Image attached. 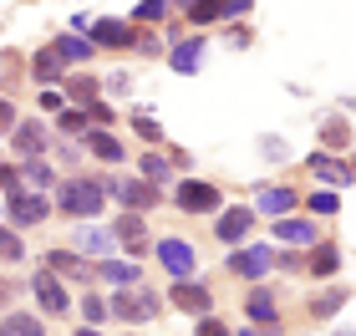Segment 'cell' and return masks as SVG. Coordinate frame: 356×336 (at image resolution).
Here are the masks:
<instances>
[{
	"mask_svg": "<svg viewBox=\"0 0 356 336\" xmlns=\"http://www.w3.org/2000/svg\"><path fill=\"white\" fill-rule=\"evenodd\" d=\"M250 321H260V326H280V301H275L270 291H254V296H250Z\"/></svg>",
	"mask_w": 356,
	"mask_h": 336,
	"instance_id": "obj_16",
	"label": "cell"
},
{
	"mask_svg": "<svg viewBox=\"0 0 356 336\" xmlns=\"http://www.w3.org/2000/svg\"><path fill=\"white\" fill-rule=\"evenodd\" d=\"M341 301H346L341 291H331V296H321V301H316L311 311H316V316H331V311H341Z\"/></svg>",
	"mask_w": 356,
	"mask_h": 336,
	"instance_id": "obj_33",
	"label": "cell"
},
{
	"mask_svg": "<svg viewBox=\"0 0 356 336\" xmlns=\"http://www.w3.org/2000/svg\"><path fill=\"white\" fill-rule=\"evenodd\" d=\"M51 56H56V61H87V56H92V41L76 36V31H67V36H56Z\"/></svg>",
	"mask_w": 356,
	"mask_h": 336,
	"instance_id": "obj_15",
	"label": "cell"
},
{
	"mask_svg": "<svg viewBox=\"0 0 356 336\" xmlns=\"http://www.w3.org/2000/svg\"><path fill=\"white\" fill-rule=\"evenodd\" d=\"M209 301H214V296H209V285H199V280H178L173 285V306L188 311V316H204Z\"/></svg>",
	"mask_w": 356,
	"mask_h": 336,
	"instance_id": "obj_9",
	"label": "cell"
},
{
	"mask_svg": "<svg viewBox=\"0 0 356 336\" xmlns=\"http://www.w3.org/2000/svg\"><path fill=\"white\" fill-rule=\"evenodd\" d=\"M250 10V0H224V15H245Z\"/></svg>",
	"mask_w": 356,
	"mask_h": 336,
	"instance_id": "obj_40",
	"label": "cell"
},
{
	"mask_svg": "<svg viewBox=\"0 0 356 336\" xmlns=\"http://www.w3.org/2000/svg\"><path fill=\"white\" fill-rule=\"evenodd\" d=\"M168 67H173V72H184V77H193V72L204 67V41H184V46H173Z\"/></svg>",
	"mask_w": 356,
	"mask_h": 336,
	"instance_id": "obj_12",
	"label": "cell"
},
{
	"mask_svg": "<svg viewBox=\"0 0 356 336\" xmlns=\"http://www.w3.org/2000/svg\"><path fill=\"white\" fill-rule=\"evenodd\" d=\"M51 275H76V280H87L92 265H82L72 250H51Z\"/></svg>",
	"mask_w": 356,
	"mask_h": 336,
	"instance_id": "obj_18",
	"label": "cell"
},
{
	"mask_svg": "<svg viewBox=\"0 0 356 336\" xmlns=\"http://www.w3.org/2000/svg\"><path fill=\"white\" fill-rule=\"evenodd\" d=\"M107 311L118 316V321H153V316H158V296L127 285V291H118V296L107 301Z\"/></svg>",
	"mask_w": 356,
	"mask_h": 336,
	"instance_id": "obj_1",
	"label": "cell"
},
{
	"mask_svg": "<svg viewBox=\"0 0 356 336\" xmlns=\"http://www.w3.org/2000/svg\"><path fill=\"white\" fill-rule=\"evenodd\" d=\"M326 143H331V148H346V122H331L326 127Z\"/></svg>",
	"mask_w": 356,
	"mask_h": 336,
	"instance_id": "obj_38",
	"label": "cell"
},
{
	"mask_svg": "<svg viewBox=\"0 0 356 336\" xmlns=\"http://www.w3.org/2000/svg\"><path fill=\"white\" fill-rule=\"evenodd\" d=\"M143 173H148V184H168V179H173V168H168L158 153H148V158H143Z\"/></svg>",
	"mask_w": 356,
	"mask_h": 336,
	"instance_id": "obj_27",
	"label": "cell"
},
{
	"mask_svg": "<svg viewBox=\"0 0 356 336\" xmlns=\"http://www.w3.org/2000/svg\"><path fill=\"white\" fill-rule=\"evenodd\" d=\"M0 336H46V331H41V321H36V316L15 311V316H6V321H0Z\"/></svg>",
	"mask_w": 356,
	"mask_h": 336,
	"instance_id": "obj_19",
	"label": "cell"
},
{
	"mask_svg": "<svg viewBox=\"0 0 356 336\" xmlns=\"http://www.w3.org/2000/svg\"><path fill=\"white\" fill-rule=\"evenodd\" d=\"M46 214H51V209H46L41 194H10V224H15V230H31V224H41Z\"/></svg>",
	"mask_w": 356,
	"mask_h": 336,
	"instance_id": "obj_7",
	"label": "cell"
},
{
	"mask_svg": "<svg viewBox=\"0 0 356 336\" xmlns=\"http://www.w3.org/2000/svg\"><path fill=\"white\" fill-rule=\"evenodd\" d=\"M102 184H87V179H72V184H61V209L67 214H102Z\"/></svg>",
	"mask_w": 356,
	"mask_h": 336,
	"instance_id": "obj_2",
	"label": "cell"
},
{
	"mask_svg": "<svg viewBox=\"0 0 356 336\" xmlns=\"http://www.w3.org/2000/svg\"><path fill=\"white\" fill-rule=\"evenodd\" d=\"M158 260H163V270H168V275H178V280H188L193 270H199V255H193V245H188V239H178V234L158 239Z\"/></svg>",
	"mask_w": 356,
	"mask_h": 336,
	"instance_id": "obj_3",
	"label": "cell"
},
{
	"mask_svg": "<svg viewBox=\"0 0 356 336\" xmlns=\"http://www.w3.org/2000/svg\"><path fill=\"white\" fill-rule=\"evenodd\" d=\"M21 173H26V179H31V184H36V189H46V184H51V179H56V173H51V168H46V163H41V158H31V163H26Z\"/></svg>",
	"mask_w": 356,
	"mask_h": 336,
	"instance_id": "obj_29",
	"label": "cell"
},
{
	"mask_svg": "<svg viewBox=\"0 0 356 336\" xmlns=\"http://www.w3.org/2000/svg\"><path fill=\"white\" fill-rule=\"evenodd\" d=\"M0 260H26L21 239H15V230H0Z\"/></svg>",
	"mask_w": 356,
	"mask_h": 336,
	"instance_id": "obj_28",
	"label": "cell"
},
{
	"mask_svg": "<svg viewBox=\"0 0 356 336\" xmlns=\"http://www.w3.org/2000/svg\"><path fill=\"white\" fill-rule=\"evenodd\" d=\"M0 189H6V194H21V168H0Z\"/></svg>",
	"mask_w": 356,
	"mask_h": 336,
	"instance_id": "obj_35",
	"label": "cell"
},
{
	"mask_svg": "<svg viewBox=\"0 0 356 336\" xmlns=\"http://www.w3.org/2000/svg\"><path fill=\"white\" fill-rule=\"evenodd\" d=\"M275 265V255H270V245H250V250H239V255H229V270L234 275H245V280H260L265 270Z\"/></svg>",
	"mask_w": 356,
	"mask_h": 336,
	"instance_id": "obj_5",
	"label": "cell"
},
{
	"mask_svg": "<svg viewBox=\"0 0 356 336\" xmlns=\"http://www.w3.org/2000/svg\"><path fill=\"white\" fill-rule=\"evenodd\" d=\"M214 15H224V0H193V10H188V21L193 26H209Z\"/></svg>",
	"mask_w": 356,
	"mask_h": 336,
	"instance_id": "obj_25",
	"label": "cell"
},
{
	"mask_svg": "<svg viewBox=\"0 0 356 336\" xmlns=\"http://www.w3.org/2000/svg\"><path fill=\"white\" fill-rule=\"evenodd\" d=\"M92 153L102 158V163H122V143L112 133H92Z\"/></svg>",
	"mask_w": 356,
	"mask_h": 336,
	"instance_id": "obj_24",
	"label": "cell"
},
{
	"mask_svg": "<svg viewBox=\"0 0 356 336\" xmlns=\"http://www.w3.org/2000/svg\"><path fill=\"white\" fill-rule=\"evenodd\" d=\"M0 306H6V285H0Z\"/></svg>",
	"mask_w": 356,
	"mask_h": 336,
	"instance_id": "obj_44",
	"label": "cell"
},
{
	"mask_svg": "<svg viewBox=\"0 0 356 336\" xmlns=\"http://www.w3.org/2000/svg\"><path fill=\"white\" fill-rule=\"evenodd\" d=\"M336 265H341V260H336V250H321L316 260H311V270H316V275H331Z\"/></svg>",
	"mask_w": 356,
	"mask_h": 336,
	"instance_id": "obj_32",
	"label": "cell"
},
{
	"mask_svg": "<svg viewBox=\"0 0 356 336\" xmlns=\"http://www.w3.org/2000/svg\"><path fill=\"white\" fill-rule=\"evenodd\" d=\"M336 336H351V331H336Z\"/></svg>",
	"mask_w": 356,
	"mask_h": 336,
	"instance_id": "obj_45",
	"label": "cell"
},
{
	"mask_svg": "<svg viewBox=\"0 0 356 336\" xmlns=\"http://www.w3.org/2000/svg\"><path fill=\"white\" fill-rule=\"evenodd\" d=\"M31 291H36V301H41V311H46V316H61V311H67V291H61V280L51 275V270H36Z\"/></svg>",
	"mask_w": 356,
	"mask_h": 336,
	"instance_id": "obj_6",
	"label": "cell"
},
{
	"mask_svg": "<svg viewBox=\"0 0 356 336\" xmlns=\"http://www.w3.org/2000/svg\"><path fill=\"white\" fill-rule=\"evenodd\" d=\"M15 122V112H10V102H0V127H10Z\"/></svg>",
	"mask_w": 356,
	"mask_h": 336,
	"instance_id": "obj_42",
	"label": "cell"
},
{
	"mask_svg": "<svg viewBox=\"0 0 356 336\" xmlns=\"http://www.w3.org/2000/svg\"><path fill=\"white\" fill-rule=\"evenodd\" d=\"M61 133H87V112H61Z\"/></svg>",
	"mask_w": 356,
	"mask_h": 336,
	"instance_id": "obj_34",
	"label": "cell"
},
{
	"mask_svg": "<svg viewBox=\"0 0 356 336\" xmlns=\"http://www.w3.org/2000/svg\"><path fill=\"white\" fill-rule=\"evenodd\" d=\"M168 15V0H143L138 6V21H163Z\"/></svg>",
	"mask_w": 356,
	"mask_h": 336,
	"instance_id": "obj_31",
	"label": "cell"
},
{
	"mask_svg": "<svg viewBox=\"0 0 356 336\" xmlns=\"http://www.w3.org/2000/svg\"><path fill=\"white\" fill-rule=\"evenodd\" d=\"M199 336H229V331H224L219 321H199Z\"/></svg>",
	"mask_w": 356,
	"mask_h": 336,
	"instance_id": "obj_41",
	"label": "cell"
},
{
	"mask_svg": "<svg viewBox=\"0 0 356 336\" xmlns=\"http://www.w3.org/2000/svg\"><path fill=\"white\" fill-rule=\"evenodd\" d=\"M15 148H21L26 158H36V153L46 148V133H41L36 122H21V127H15Z\"/></svg>",
	"mask_w": 356,
	"mask_h": 336,
	"instance_id": "obj_20",
	"label": "cell"
},
{
	"mask_svg": "<svg viewBox=\"0 0 356 336\" xmlns=\"http://www.w3.org/2000/svg\"><path fill=\"white\" fill-rule=\"evenodd\" d=\"M254 204H260L265 214H275V219H280V214L290 209V204H296V194H290V189H260V199H254Z\"/></svg>",
	"mask_w": 356,
	"mask_h": 336,
	"instance_id": "obj_21",
	"label": "cell"
},
{
	"mask_svg": "<svg viewBox=\"0 0 356 336\" xmlns=\"http://www.w3.org/2000/svg\"><path fill=\"white\" fill-rule=\"evenodd\" d=\"M76 250H87V255H112L118 245H112V234L97 230V224H76Z\"/></svg>",
	"mask_w": 356,
	"mask_h": 336,
	"instance_id": "obj_13",
	"label": "cell"
},
{
	"mask_svg": "<svg viewBox=\"0 0 356 336\" xmlns=\"http://www.w3.org/2000/svg\"><path fill=\"white\" fill-rule=\"evenodd\" d=\"M127 41H133V31L118 26V21H97L92 26V46H127Z\"/></svg>",
	"mask_w": 356,
	"mask_h": 336,
	"instance_id": "obj_17",
	"label": "cell"
},
{
	"mask_svg": "<svg viewBox=\"0 0 356 336\" xmlns=\"http://www.w3.org/2000/svg\"><path fill=\"white\" fill-rule=\"evenodd\" d=\"M31 72H36L41 82H51V77H61V61L51 56V46H46V51H36V61H31Z\"/></svg>",
	"mask_w": 356,
	"mask_h": 336,
	"instance_id": "obj_26",
	"label": "cell"
},
{
	"mask_svg": "<svg viewBox=\"0 0 356 336\" xmlns=\"http://www.w3.org/2000/svg\"><path fill=\"white\" fill-rule=\"evenodd\" d=\"M239 336H254V331H239Z\"/></svg>",
	"mask_w": 356,
	"mask_h": 336,
	"instance_id": "obj_46",
	"label": "cell"
},
{
	"mask_svg": "<svg viewBox=\"0 0 356 336\" xmlns=\"http://www.w3.org/2000/svg\"><path fill=\"white\" fill-rule=\"evenodd\" d=\"M112 245H122L127 255H148L153 239H148V224H143V214H118V224H112Z\"/></svg>",
	"mask_w": 356,
	"mask_h": 336,
	"instance_id": "obj_4",
	"label": "cell"
},
{
	"mask_svg": "<svg viewBox=\"0 0 356 336\" xmlns=\"http://www.w3.org/2000/svg\"><path fill=\"white\" fill-rule=\"evenodd\" d=\"M311 209H316V214H336V194H316Z\"/></svg>",
	"mask_w": 356,
	"mask_h": 336,
	"instance_id": "obj_39",
	"label": "cell"
},
{
	"mask_svg": "<svg viewBox=\"0 0 356 336\" xmlns=\"http://www.w3.org/2000/svg\"><path fill=\"white\" fill-rule=\"evenodd\" d=\"M102 275L127 291V285H138V265H133V260H102Z\"/></svg>",
	"mask_w": 356,
	"mask_h": 336,
	"instance_id": "obj_23",
	"label": "cell"
},
{
	"mask_svg": "<svg viewBox=\"0 0 356 336\" xmlns=\"http://www.w3.org/2000/svg\"><path fill=\"white\" fill-rule=\"evenodd\" d=\"M250 224H254V214H250V209H229V214H219L214 234L224 239V245H234V239H245V234H250Z\"/></svg>",
	"mask_w": 356,
	"mask_h": 336,
	"instance_id": "obj_11",
	"label": "cell"
},
{
	"mask_svg": "<svg viewBox=\"0 0 356 336\" xmlns=\"http://www.w3.org/2000/svg\"><path fill=\"white\" fill-rule=\"evenodd\" d=\"M67 92H72L76 102H92V97H97V82H92V77H72V87H67Z\"/></svg>",
	"mask_w": 356,
	"mask_h": 336,
	"instance_id": "obj_30",
	"label": "cell"
},
{
	"mask_svg": "<svg viewBox=\"0 0 356 336\" xmlns=\"http://www.w3.org/2000/svg\"><path fill=\"white\" fill-rule=\"evenodd\" d=\"M311 168H316L326 184H351V168H346V163H336V158H326V153H316V158H311Z\"/></svg>",
	"mask_w": 356,
	"mask_h": 336,
	"instance_id": "obj_22",
	"label": "cell"
},
{
	"mask_svg": "<svg viewBox=\"0 0 356 336\" xmlns=\"http://www.w3.org/2000/svg\"><path fill=\"white\" fill-rule=\"evenodd\" d=\"M82 311H87V321H102V316H107V301L87 296V301H82Z\"/></svg>",
	"mask_w": 356,
	"mask_h": 336,
	"instance_id": "obj_36",
	"label": "cell"
},
{
	"mask_svg": "<svg viewBox=\"0 0 356 336\" xmlns=\"http://www.w3.org/2000/svg\"><path fill=\"white\" fill-rule=\"evenodd\" d=\"M102 194H118L127 209H148V204L158 199L153 189H148V184H138V179H107V184H102Z\"/></svg>",
	"mask_w": 356,
	"mask_h": 336,
	"instance_id": "obj_8",
	"label": "cell"
},
{
	"mask_svg": "<svg viewBox=\"0 0 356 336\" xmlns=\"http://www.w3.org/2000/svg\"><path fill=\"white\" fill-rule=\"evenodd\" d=\"M76 336H102V331H97V326H87V331H76Z\"/></svg>",
	"mask_w": 356,
	"mask_h": 336,
	"instance_id": "obj_43",
	"label": "cell"
},
{
	"mask_svg": "<svg viewBox=\"0 0 356 336\" xmlns=\"http://www.w3.org/2000/svg\"><path fill=\"white\" fill-rule=\"evenodd\" d=\"M178 204H184L188 214H199V209H219V189H214V184H199V179H188L184 189H178Z\"/></svg>",
	"mask_w": 356,
	"mask_h": 336,
	"instance_id": "obj_10",
	"label": "cell"
},
{
	"mask_svg": "<svg viewBox=\"0 0 356 336\" xmlns=\"http://www.w3.org/2000/svg\"><path fill=\"white\" fill-rule=\"evenodd\" d=\"M275 239H280V245H311L316 224L311 219H280V224H275Z\"/></svg>",
	"mask_w": 356,
	"mask_h": 336,
	"instance_id": "obj_14",
	"label": "cell"
},
{
	"mask_svg": "<svg viewBox=\"0 0 356 336\" xmlns=\"http://www.w3.org/2000/svg\"><path fill=\"white\" fill-rule=\"evenodd\" d=\"M133 127H138V133H143V138H148V143H158V138H163V127H158L153 118H138Z\"/></svg>",
	"mask_w": 356,
	"mask_h": 336,
	"instance_id": "obj_37",
	"label": "cell"
}]
</instances>
